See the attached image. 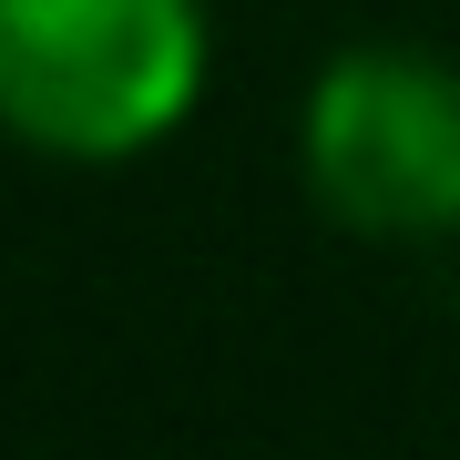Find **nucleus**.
<instances>
[{"mask_svg": "<svg viewBox=\"0 0 460 460\" xmlns=\"http://www.w3.org/2000/svg\"><path fill=\"white\" fill-rule=\"evenodd\" d=\"M205 0H0V133L41 164H133L205 102Z\"/></svg>", "mask_w": 460, "mask_h": 460, "instance_id": "obj_1", "label": "nucleus"}, {"mask_svg": "<svg viewBox=\"0 0 460 460\" xmlns=\"http://www.w3.org/2000/svg\"><path fill=\"white\" fill-rule=\"evenodd\" d=\"M296 174L338 235L450 246L460 235V62L429 41H348L296 102Z\"/></svg>", "mask_w": 460, "mask_h": 460, "instance_id": "obj_2", "label": "nucleus"}]
</instances>
